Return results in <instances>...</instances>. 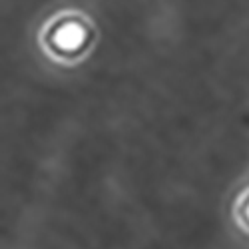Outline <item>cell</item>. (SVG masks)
<instances>
[{"label":"cell","instance_id":"cell-2","mask_svg":"<svg viewBox=\"0 0 249 249\" xmlns=\"http://www.w3.org/2000/svg\"><path fill=\"white\" fill-rule=\"evenodd\" d=\"M235 217L239 221V225L245 231H249V190L239 197L237 207H235Z\"/></svg>","mask_w":249,"mask_h":249},{"label":"cell","instance_id":"cell-1","mask_svg":"<svg viewBox=\"0 0 249 249\" xmlns=\"http://www.w3.org/2000/svg\"><path fill=\"white\" fill-rule=\"evenodd\" d=\"M96 42V28L92 20L76 10L56 14L40 34L42 48L60 62H78Z\"/></svg>","mask_w":249,"mask_h":249}]
</instances>
